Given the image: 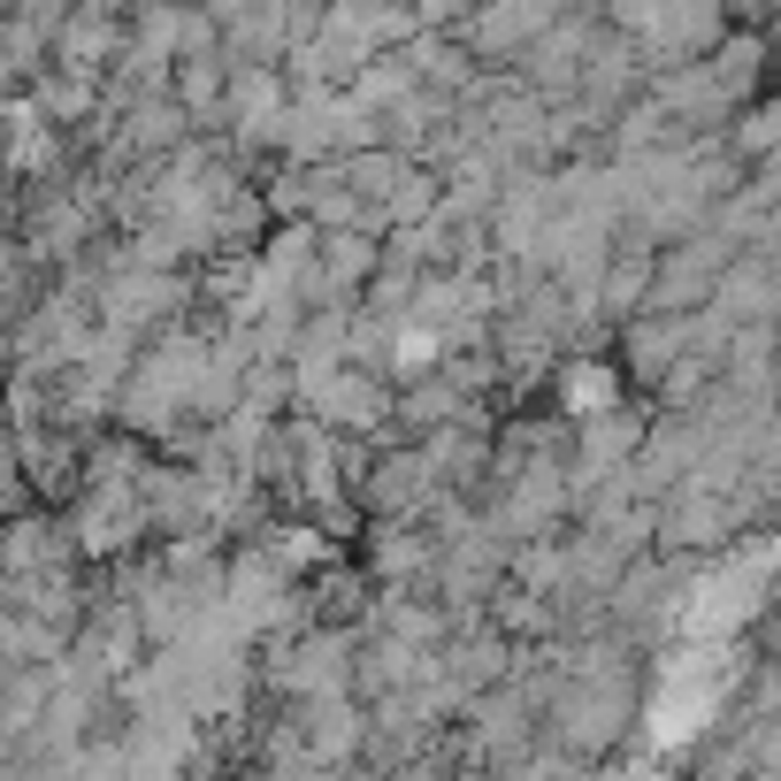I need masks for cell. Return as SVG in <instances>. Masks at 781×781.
Returning a JSON list of instances; mask_svg holds the SVG:
<instances>
[{"mask_svg": "<svg viewBox=\"0 0 781 781\" xmlns=\"http://www.w3.org/2000/svg\"><path fill=\"white\" fill-rule=\"evenodd\" d=\"M544 482L560 490L567 475H560V468H536V475H529V482H521V490H544ZM498 521H506V529H521V521H536V498H521V506H498Z\"/></svg>", "mask_w": 781, "mask_h": 781, "instance_id": "6da1fadb", "label": "cell"}]
</instances>
